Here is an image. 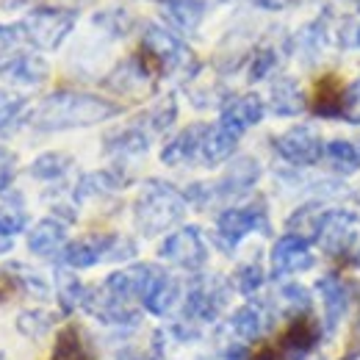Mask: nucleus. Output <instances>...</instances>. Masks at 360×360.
Wrapping results in <instances>:
<instances>
[{
    "mask_svg": "<svg viewBox=\"0 0 360 360\" xmlns=\"http://www.w3.org/2000/svg\"><path fill=\"white\" fill-rule=\"evenodd\" d=\"M122 114V105L100 97V94H89V91H72L61 89L47 94L45 100L37 105V111H31V125L37 131H70V128H89V125H100L111 117Z\"/></svg>",
    "mask_w": 360,
    "mask_h": 360,
    "instance_id": "obj_1",
    "label": "nucleus"
},
{
    "mask_svg": "<svg viewBox=\"0 0 360 360\" xmlns=\"http://www.w3.org/2000/svg\"><path fill=\"white\" fill-rule=\"evenodd\" d=\"M186 194L169 180L150 178L141 183L134 202V222L141 236H158L175 227L186 217Z\"/></svg>",
    "mask_w": 360,
    "mask_h": 360,
    "instance_id": "obj_2",
    "label": "nucleus"
},
{
    "mask_svg": "<svg viewBox=\"0 0 360 360\" xmlns=\"http://www.w3.org/2000/svg\"><path fill=\"white\" fill-rule=\"evenodd\" d=\"M141 61L147 64V70L153 75H180V78H194V72L200 70V61L194 58V53L180 42L178 37L161 25H147L141 34V50H139Z\"/></svg>",
    "mask_w": 360,
    "mask_h": 360,
    "instance_id": "obj_3",
    "label": "nucleus"
},
{
    "mask_svg": "<svg viewBox=\"0 0 360 360\" xmlns=\"http://www.w3.org/2000/svg\"><path fill=\"white\" fill-rule=\"evenodd\" d=\"M75 22H78V11L75 8H61V6L31 8L25 14V20H22L25 42H31L37 50H56L70 37Z\"/></svg>",
    "mask_w": 360,
    "mask_h": 360,
    "instance_id": "obj_4",
    "label": "nucleus"
},
{
    "mask_svg": "<svg viewBox=\"0 0 360 360\" xmlns=\"http://www.w3.org/2000/svg\"><path fill=\"white\" fill-rule=\"evenodd\" d=\"M227 305V283L219 274H197L188 288H186V300H183V319L194 321V324H211L217 321L219 314Z\"/></svg>",
    "mask_w": 360,
    "mask_h": 360,
    "instance_id": "obj_5",
    "label": "nucleus"
},
{
    "mask_svg": "<svg viewBox=\"0 0 360 360\" xmlns=\"http://www.w3.org/2000/svg\"><path fill=\"white\" fill-rule=\"evenodd\" d=\"M269 233V219H266V208L264 205H238V208H227L217 217V244L233 252L250 233Z\"/></svg>",
    "mask_w": 360,
    "mask_h": 360,
    "instance_id": "obj_6",
    "label": "nucleus"
},
{
    "mask_svg": "<svg viewBox=\"0 0 360 360\" xmlns=\"http://www.w3.org/2000/svg\"><path fill=\"white\" fill-rule=\"evenodd\" d=\"M158 255L164 261H169L172 266H180L186 271H200L208 264V244H205L200 227L186 225L164 238V244L158 247Z\"/></svg>",
    "mask_w": 360,
    "mask_h": 360,
    "instance_id": "obj_7",
    "label": "nucleus"
},
{
    "mask_svg": "<svg viewBox=\"0 0 360 360\" xmlns=\"http://www.w3.org/2000/svg\"><path fill=\"white\" fill-rule=\"evenodd\" d=\"M324 139L311 125H294L274 139V153L291 167H316L324 158Z\"/></svg>",
    "mask_w": 360,
    "mask_h": 360,
    "instance_id": "obj_8",
    "label": "nucleus"
},
{
    "mask_svg": "<svg viewBox=\"0 0 360 360\" xmlns=\"http://www.w3.org/2000/svg\"><path fill=\"white\" fill-rule=\"evenodd\" d=\"M314 241L297 236V233H285L274 241L269 255L271 264V277L274 280H285L291 274H302V271L314 269L316 266V255L311 250Z\"/></svg>",
    "mask_w": 360,
    "mask_h": 360,
    "instance_id": "obj_9",
    "label": "nucleus"
},
{
    "mask_svg": "<svg viewBox=\"0 0 360 360\" xmlns=\"http://www.w3.org/2000/svg\"><path fill=\"white\" fill-rule=\"evenodd\" d=\"M358 238L355 230V217L344 208H327L321 217V225L316 233V244L321 247L324 255L330 258H344L347 252H352Z\"/></svg>",
    "mask_w": 360,
    "mask_h": 360,
    "instance_id": "obj_10",
    "label": "nucleus"
},
{
    "mask_svg": "<svg viewBox=\"0 0 360 360\" xmlns=\"http://www.w3.org/2000/svg\"><path fill=\"white\" fill-rule=\"evenodd\" d=\"M316 291L321 297V308H324V335H333L341 321L349 314L352 305V285L349 280H344L335 271H327L324 277L316 280Z\"/></svg>",
    "mask_w": 360,
    "mask_h": 360,
    "instance_id": "obj_11",
    "label": "nucleus"
},
{
    "mask_svg": "<svg viewBox=\"0 0 360 360\" xmlns=\"http://www.w3.org/2000/svg\"><path fill=\"white\" fill-rule=\"evenodd\" d=\"M321 338H324V324H319L311 314L297 316V319H288L277 341V349L283 360H305L321 344Z\"/></svg>",
    "mask_w": 360,
    "mask_h": 360,
    "instance_id": "obj_12",
    "label": "nucleus"
},
{
    "mask_svg": "<svg viewBox=\"0 0 360 360\" xmlns=\"http://www.w3.org/2000/svg\"><path fill=\"white\" fill-rule=\"evenodd\" d=\"M114 241H117V233H89V236H81V238H75V241H70L64 247L58 261L67 269H91L100 261H108V255L114 250Z\"/></svg>",
    "mask_w": 360,
    "mask_h": 360,
    "instance_id": "obj_13",
    "label": "nucleus"
},
{
    "mask_svg": "<svg viewBox=\"0 0 360 360\" xmlns=\"http://www.w3.org/2000/svg\"><path fill=\"white\" fill-rule=\"evenodd\" d=\"M180 300V283L164 271L161 266H150V274H147V283H144V291H141V308L150 316H167L175 302Z\"/></svg>",
    "mask_w": 360,
    "mask_h": 360,
    "instance_id": "obj_14",
    "label": "nucleus"
},
{
    "mask_svg": "<svg viewBox=\"0 0 360 360\" xmlns=\"http://www.w3.org/2000/svg\"><path fill=\"white\" fill-rule=\"evenodd\" d=\"M261 178V164L252 155H238L236 161H230V167L225 169V175L211 183L214 200H230V197H241L247 194Z\"/></svg>",
    "mask_w": 360,
    "mask_h": 360,
    "instance_id": "obj_15",
    "label": "nucleus"
},
{
    "mask_svg": "<svg viewBox=\"0 0 360 360\" xmlns=\"http://www.w3.org/2000/svg\"><path fill=\"white\" fill-rule=\"evenodd\" d=\"M274 324V311L266 302H244L241 308H236V314L230 316V330L241 338V341H258L264 338Z\"/></svg>",
    "mask_w": 360,
    "mask_h": 360,
    "instance_id": "obj_16",
    "label": "nucleus"
},
{
    "mask_svg": "<svg viewBox=\"0 0 360 360\" xmlns=\"http://www.w3.org/2000/svg\"><path fill=\"white\" fill-rule=\"evenodd\" d=\"M211 125L205 122H194L188 128H183L175 139H169L161 150V164L167 167H183V164H191L200 158L202 153V141H205V134H208Z\"/></svg>",
    "mask_w": 360,
    "mask_h": 360,
    "instance_id": "obj_17",
    "label": "nucleus"
},
{
    "mask_svg": "<svg viewBox=\"0 0 360 360\" xmlns=\"http://www.w3.org/2000/svg\"><path fill=\"white\" fill-rule=\"evenodd\" d=\"M50 75V67L37 53H17L6 64H0V78L17 86H39Z\"/></svg>",
    "mask_w": 360,
    "mask_h": 360,
    "instance_id": "obj_18",
    "label": "nucleus"
},
{
    "mask_svg": "<svg viewBox=\"0 0 360 360\" xmlns=\"http://www.w3.org/2000/svg\"><path fill=\"white\" fill-rule=\"evenodd\" d=\"M266 114V103L258 94H238V97H227L222 105V117L219 122L230 125L233 131L244 134L250 128H255Z\"/></svg>",
    "mask_w": 360,
    "mask_h": 360,
    "instance_id": "obj_19",
    "label": "nucleus"
},
{
    "mask_svg": "<svg viewBox=\"0 0 360 360\" xmlns=\"http://www.w3.org/2000/svg\"><path fill=\"white\" fill-rule=\"evenodd\" d=\"M67 244H70L67 241V225L58 222L56 217L37 222L28 233V250L39 258H58Z\"/></svg>",
    "mask_w": 360,
    "mask_h": 360,
    "instance_id": "obj_20",
    "label": "nucleus"
},
{
    "mask_svg": "<svg viewBox=\"0 0 360 360\" xmlns=\"http://www.w3.org/2000/svg\"><path fill=\"white\" fill-rule=\"evenodd\" d=\"M150 78H155V75L147 70L141 56H131L105 78V86L120 91V94H136V91H144L150 86Z\"/></svg>",
    "mask_w": 360,
    "mask_h": 360,
    "instance_id": "obj_21",
    "label": "nucleus"
},
{
    "mask_svg": "<svg viewBox=\"0 0 360 360\" xmlns=\"http://www.w3.org/2000/svg\"><path fill=\"white\" fill-rule=\"evenodd\" d=\"M305 94L300 89V84L288 75H280L271 81L269 89V108L274 117H300L305 111Z\"/></svg>",
    "mask_w": 360,
    "mask_h": 360,
    "instance_id": "obj_22",
    "label": "nucleus"
},
{
    "mask_svg": "<svg viewBox=\"0 0 360 360\" xmlns=\"http://www.w3.org/2000/svg\"><path fill=\"white\" fill-rule=\"evenodd\" d=\"M238 139H241V134H238V131H233V128L225 125V122L211 125V128H208V134H205V141H202L200 161H202L205 167H217V164L227 161V158L236 153Z\"/></svg>",
    "mask_w": 360,
    "mask_h": 360,
    "instance_id": "obj_23",
    "label": "nucleus"
},
{
    "mask_svg": "<svg viewBox=\"0 0 360 360\" xmlns=\"http://www.w3.org/2000/svg\"><path fill=\"white\" fill-rule=\"evenodd\" d=\"M161 14L175 31L194 34L205 17V3L202 0H161Z\"/></svg>",
    "mask_w": 360,
    "mask_h": 360,
    "instance_id": "obj_24",
    "label": "nucleus"
},
{
    "mask_svg": "<svg viewBox=\"0 0 360 360\" xmlns=\"http://www.w3.org/2000/svg\"><path fill=\"white\" fill-rule=\"evenodd\" d=\"M344 97H347V86L335 75H324L316 86L311 111L316 117H324V120H341L344 117Z\"/></svg>",
    "mask_w": 360,
    "mask_h": 360,
    "instance_id": "obj_25",
    "label": "nucleus"
},
{
    "mask_svg": "<svg viewBox=\"0 0 360 360\" xmlns=\"http://www.w3.org/2000/svg\"><path fill=\"white\" fill-rule=\"evenodd\" d=\"M50 360H94L86 333L78 324H64L56 335Z\"/></svg>",
    "mask_w": 360,
    "mask_h": 360,
    "instance_id": "obj_26",
    "label": "nucleus"
},
{
    "mask_svg": "<svg viewBox=\"0 0 360 360\" xmlns=\"http://www.w3.org/2000/svg\"><path fill=\"white\" fill-rule=\"evenodd\" d=\"M147 150H150V131L141 125H128L105 136V153L111 155L131 158V155H144Z\"/></svg>",
    "mask_w": 360,
    "mask_h": 360,
    "instance_id": "obj_27",
    "label": "nucleus"
},
{
    "mask_svg": "<svg viewBox=\"0 0 360 360\" xmlns=\"http://www.w3.org/2000/svg\"><path fill=\"white\" fill-rule=\"evenodd\" d=\"M128 183V175H122L120 169H100V172H89L78 180L75 186V200H89V197H100V194H111L117 188H122Z\"/></svg>",
    "mask_w": 360,
    "mask_h": 360,
    "instance_id": "obj_28",
    "label": "nucleus"
},
{
    "mask_svg": "<svg viewBox=\"0 0 360 360\" xmlns=\"http://www.w3.org/2000/svg\"><path fill=\"white\" fill-rule=\"evenodd\" d=\"M86 291H89V288L75 277V271L58 269V274H56V300H58L61 314L70 316V314H75L78 308H84Z\"/></svg>",
    "mask_w": 360,
    "mask_h": 360,
    "instance_id": "obj_29",
    "label": "nucleus"
},
{
    "mask_svg": "<svg viewBox=\"0 0 360 360\" xmlns=\"http://www.w3.org/2000/svg\"><path fill=\"white\" fill-rule=\"evenodd\" d=\"M294 45H297V56H300V61H305V64H316V61L321 58L324 45H327V20H324V17H319V20H314V22H308V25L297 34Z\"/></svg>",
    "mask_w": 360,
    "mask_h": 360,
    "instance_id": "obj_30",
    "label": "nucleus"
},
{
    "mask_svg": "<svg viewBox=\"0 0 360 360\" xmlns=\"http://www.w3.org/2000/svg\"><path fill=\"white\" fill-rule=\"evenodd\" d=\"M311 308H314V297L302 283H283L277 288V311L285 319L311 314Z\"/></svg>",
    "mask_w": 360,
    "mask_h": 360,
    "instance_id": "obj_31",
    "label": "nucleus"
},
{
    "mask_svg": "<svg viewBox=\"0 0 360 360\" xmlns=\"http://www.w3.org/2000/svg\"><path fill=\"white\" fill-rule=\"evenodd\" d=\"M324 158H327V164H330L335 172H341V175H355L360 169L358 147H355L352 141H347V139H333V141H327V144H324Z\"/></svg>",
    "mask_w": 360,
    "mask_h": 360,
    "instance_id": "obj_32",
    "label": "nucleus"
},
{
    "mask_svg": "<svg viewBox=\"0 0 360 360\" xmlns=\"http://www.w3.org/2000/svg\"><path fill=\"white\" fill-rule=\"evenodd\" d=\"M324 205L321 202H305V205H300L291 217H288V233H297V236H302V238H308V241H316V233H319V225H321V217H324Z\"/></svg>",
    "mask_w": 360,
    "mask_h": 360,
    "instance_id": "obj_33",
    "label": "nucleus"
},
{
    "mask_svg": "<svg viewBox=\"0 0 360 360\" xmlns=\"http://www.w3.org/2000/svg\"><path fill=\"white\" fill-rule=\"evenodd\" d=\"M25 111H28V100L22 94L0 89V139H6L8 134L17 131Z\"/></svg>",
    "mask_w": 360,
    "mask_h": 360,
    "instance_id": "obj_34",
    "label": "nucleus"
},
{
    "mask_svg": "<svg viewBox=\"0 0 360 360\" xmlns=\"http://www.w3.org/2000/svg\"><path fill=\"white\" fill-rule=\"evenodd\" d=\"M28 225V214L22 208L20 194H8L6 200H0V236L11 238L17 233H22Z\"/></svg>",
    "mask_w": 360,
    "mask_h": 360,
    "instance_id": "obj_35",
    "label": "nucleus"
},
{
    "mask_svg": "<svg viewBox=\"0 0 360 360\" xmlns=\"http://www.w3.org/2000/svg\"><path fill=\"white\" fill-rule=\"evenodd\" d=\"M58 316L45 311V308H31V311H22L17 316V330L25 335V338H45L47 333L56 327Z\"/></svg>",
    "mask_w": 360,
    "mask_h": 360,
    "instance_id": "obj_36",
    "label": "nucleus"
},
{
    "mask_svg": "<svg viewBox=\"0 0 360 360\" xmlns=\"http://www.w3.org/2000/svg\"><path fill=\"white\" fill-rule=\"evenodd\" d=\"M72 167V158L67 153H42L34 164H31V178L37 180H58L64 178Z\"/></svg>",
    "mask_w": 360,
    "mask_h": 360,
    "instance_id": "obj_37",
    "label": "nucleus"
},
{
    "mask_svg": "<svg viewBox=\"0 0 360 360\" xmlns=\"http://www.w3.org/2000/svg\"><path fill=\"white\" fill-rule=\"evenodd\" d=\"M175 120H178V103H175V97L169 94V97H164L161 103H155V105L144 114V128H147L150 134H164V131L172 128Z\"/></svg>",
    "mask_w": 360,
    "mask_h": 360,
    "instance_id": "obj_38",
    "label": "nucleus"
},
{
    "mask_svg": "<svg viewBox=\"0 0 360 360\" xmlns=\"http://www.w3.org/2000/svg\"><path fill=\"white\" fill-rule=\"evenodd\" d=\"M264 280H266V271L264 266L258 264V261H247V264H241L238 269L233 271V280H230V285L241 294V297H252L261 285H264Z\"/></svg>",
    "mask_w": 360,
    "mask_h": 360,
    "instance_id": "obj_39",
    "label": "nucleus"
},
{
    "mask_svg": "<svg viewBox=\"0 0 360 360\" xmlns=\"http://www.w3.org/2000/svg\"><path fill=\"white\" fill-rule=\"evenodd\" d=\"M94 25H100L103 31H108L111 37H128L134 20L122 11V8H108V11H100L94 14Z\"/></svg>",
    "mask_w": 360,
    "mask_h": 360,
    "instance_id": "obj_40",
    "label": "nucleus"
},
{
    "mask_svg": "<svg viewBox=\"0 0 360 360\" xmlns=\"http://www.w3.org/2000/svg\"><path fill=\"white\" fill-rule=\"evenodd\" d=\"M277 61H280V56H277L274 47H261V50L252 56V64H250V81H252V84H255V81H264L266 75L274 72Z\"/></svg>",
    "mask_w": 360,
    "mask_h": 360,
    "instance_id": "obj_41",
    "label": "nucleus"
},
{
    "mask_svg": "<svg viewBox=\"0 0 360 360\" xmlns=\"http://www.w3.org/2000/svg\"><path fill=\"white\" fill-rule=\"evenodd\" d=\"M20 42H25V31L22 22L14 25H0V64H6L11 56H17Z\"/></svg>",
    "mask_w": 360,
    "mask_h": 360,
    "instance_id": "obj_42",
    "label": "nucleus"
},
{
    "mask_svg": "<svg viewBox=\"0 0 360 360\" xmlns=\"http://www.w3.org/2000/svg\"><path fill=\"white\" fill-rule=\"evenodd\" d=\"M347 122L352 125H360V81L349 84L347 86V97H344V117Z\"/></svg>",
    "mask_w": 360,
    "mask_h": 360,
    "instance_id": "obj_43",
    "label": "nucleus"
},
{
    "mask_svg": "<svg viewBox=\"0 0 360 360\" xmlns=\"http://www.w3.org/2000/svg\"><path fill=\"white\" fill-rule=\"evenodd\" d=\"M17 175V155L8 147H0V191H6Z\"/></svg>",
    "mask_w": 360,
    "mask_h": 360,
    "instance_id": "obj_44",
    "label": "nucleus"
},
{
    "mask_svg": "<svg viewBox=\"0 0 360 360\" xmlns=\"http://www.w3.org/2000/svg\"><path fill=\"white\" fill-rule=\"evenodd\" d=\"M131 258H136V241L134 238H125V236H117L108 261H131Z\"/></svg>",
    "mask_w": 360,
    "mask_h": 360,
    "instance_id": "obj_45",
    "label": "nucleus"
},
{
    "mask_svg": "<svg viewBox=\"0 0 360 360\" xmlns=\"http://www.w3.org/2000/svg\"><path fill=\"white\" fill-rule=\"evenodd\" d=\"M250 360H283L277 347H261L255 355H250Z\"/></svg>",
    "mask_w": 360,
    "mask_h": 360,
    "instance_id": "obj_46",
    "label": "nucleus"
},
{
    "mask_svg": "<svg viewBox=\"0 0 360 360\" xmlns=\"http://www.w3.org/2000/svg\"><path fill=\"white\" fill-rule=\"evenodd\" d=\"M31 6V0H3V8L6 11H14V8H25Z\"/></svg>",
    "mask_w": 360,
    "mask_h": 360,
    "instance_id": "obj_47",
    "label": "nucleus"
},
{
    "mask_svg": "<svg viewBox=\"0 0 360 360\" xmlns=\"http://www.w3.org/2000/svg\"><path fill=\"white\" fill-rule=\"evenodd\" d=\"M8 250H11V238H3V236H0V255L8 252Z\"/></svg>",
    "mask_w": 360,
    "mask_h": 360,
    "instance_id": "obj_48",
    "label": "nucleus"
},
{
    "mask_svg": "<svg viewBox=\"0 0 360 360\" xmlns=\"http://www.w3.org/2000/svg\"><path fill=\"white\" fill-rule=\"evenodd\" d=\"M355 266L360 269V247H358V252H355Z\"/></svg>",
    "mask_w": 360,
    "mask_h": 360,
    "instance_id": "obj_49",
    "label": "nucleus"
},
{
    "mask_svg": "<svg viewBox=\"0 0 360 360\" xmlns=\"http://www.w3.org/2000/svg\"><path fill=\"white\" fill-rule=\"evenodd\" d=\"M355 42H358V47H360V25H358V31H355Z\"/></svg>",
    "mask_w": 360,
    "mask_h": 360,
    "instance_id": "obj_50",
    "label": "nucleus"
},
{
    "mask_svg": "<svg viewBox=\"0 0 360 360\" xmlns=\"http://www.w3.org/2000/svg\"><path fill=\"white\" fill-rule=\"evenodd\" d=\"M288 3H308V0H288Z\"/></svg>",
    "mask_w": 360,
    "mask_h": 360,
    "instance_id": "obj_51",
    "label": "nucleus"
},
{
    "mask_svg": "<svg viewBox=\"0 0 360 360\" xmlns=\"http://www.w3.org/2000/svg\"><path fill=\"white\" fill-rule=\"evenodd\" d=\"M208 3H227V0H208Z\"/></svg>",
    "mask_w": 360,
    "mask_h": 360,
    "instance_id": "obj_52",
    "label": "nucleus"
},
{
    "mask_svg": "<svg viewBox=\"0 0 360 360\" xmlns=\"http://www.w3.org/2000/svg\"><path fill=\"white\" fill-rule=\"evenodd\" d=\"M0 360H8V358H6V355H3V352H0Z\"/></svg>",
    "mask_w": 360,
    "mask_h": 360,
    "instance_id": "obj_53",
    "label": "nucleus"
},
{
    "mask_svg": "<svg viewBox=\"0 0 360 360\" xmlns=\"http://www.w3.org/2000/svg\"><path fill=\"white\" fill-rule=\"evenodd\" d=\"M316 360H324V358H316Z\"/></svg>",
    "mask_w": 360,
    "mask_h": 360,
    "instance_id": "obj_54",
    "label": "nucleus"
},
{
    "mask_svg": "<svg viewBox=\"0 0 360 360\" xmlns=\"http://www.w3.org/2000/svg\"><path fill=\"white\" fill-rule=\"evenodd\" d=\"M355 3H360V0H355Z\"/></svg>",
    "mask_w": 360,
    "mask_h": 360,
    "instance_id": "obj_55",
    "label": "nucleus"
},
{
    "mask_svg": "<svg viewBox=\"0 0 360 360\" xmlns=\"http://www.w3.org/2000/svg\"><path fill=\"white\" fill-rule=\"evenodd\" d=\"M344 360H347V358H344Z\"/></svg>",
    "mask_w": 360,
    "mask_h": 360,
    "instance_id": "obj_56",
    "label": "nucleus"
}]
</instances>
